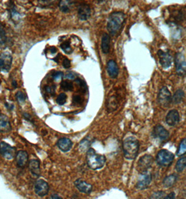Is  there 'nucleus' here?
I'll return each instance as SVG.
<instances>
[{
	"mask_svg": "<svg viewBox=\"0 0 186 199\" xmlns=\"http://www.w3.org/2000/svg\"><path fill=\"white\" fill-rule=\"evenodd\" d=\"M125 15L122 12L115 11L110 15L107 22V29L109 34L115 36L119 33L125 22Z\"/></svg>",
	"mask_w": 186,
	"mask_h": 199,
	"instance_id": "nucleus-1",
	"label": "nucleus"
},
{
	"mask_svg": "<svg viewBox=\"0 0 186 199\" xmlns=\"http://www.w3.org/2000/svg\"><path fill=\"white\" fill-rule=\"evenodd\" d=\"M124 157L129 160H133L137 157L139 150V142L134 136L125 138L122 143Z\"/></svg>",
	"mask_w": 186,
	"mask_h": 199,
	"instance_id": "nucleus-2",
	"label": "nucleus"
},
{
	"mask_svg": "<svg viewBox=\"0 0 186 199\" xmlns=\"http://www.w3.org/2000/svg\"><path fill=\"white\" fill-rule=\"evenodd\" d=\"M87 163L92 170H98L104 167L106 163V157L104 155L98 154L94 149L90 148L86 155Z\"/></svg>",
	"mask_w": 186,
	"mask_h": 199,
	"instance_id": "nucleus-3",
	"label": "nucleus"
},
{
	"mask_svg": "<svg viewBox=\"0 0 186 199\" xmlns=\"http://www.w3.org/2000/svg\"><path fill=\"white\" fill-rule=\"evenodd\" d=\"M174 159V155L167 150H161L156 157V162L158 165L163 167H167L172 164Z\"/></svg>",
	"mask_w": 186,
	"mask_h": 199,
	"instance_id": "nucleus-4",
	"label": "nucleus"
},
{
	"mask_svg": "<svg viewBox=\"0 0 186 199\" xmlns=\"http://www.w3.org/2000/svg\"><path fill=\"white\" fill-rule=\"evenodd\" d=\"M13 57L8 51H4L0 53V71L4 73H8L11 70Z\"/></svg>",
	"mask_w": 186,
	"mask_h": 199,
	"instance_id": "nucleus-5",
	"label": "nucleus"
},
{
	"mask_svg": "<svg viewBox=\"0 0 186 199\" xmlns=\"http://www.w3.org/2000/svg\"><path fill=\"white\" fill-rule=\"evenodd\" d=\"M0 154L4 159L8 160L13 159L16 156V150L13 146L5 142L0 143Z\"/></svg>",
	"mask_w": 186,
	"mask_h": 199,
	"instance_id": "nucleus-6",
	"label": "nucleus"
},
{
	"mask_svg": "<svg viewBox=\"0 0 186 199\" xmlns=\"http://www.w3.org/2000/svg\"><path fill=\"white\" fill-rule=\"evenodd\" d=\"M172 101V94L167 87H163L158 94V102L164 107H168Z\"/></svg>",
	"mask_w": 186,
	"mask_h": 199,
	"instance_id": "nucleus-7",
	"label": "nucleus"
},
{
	"mask_svg": "<svg viewBox=\"0 0 186 199\" xmlns=\"http://www.w3.org/2000/svg\"><path fill=\"white\" fill-rule=\"evenodd\" d=\"M153 163V158L152 156L145 155L139 159L138 162V170L141 174L148 173V170L151 167Z\"/></svg>",
	"mask_w": 186,
	"mask_h": 199,
	"instance_id": "nucleus-8",
	"label": "nucleus"
},
{
	"mask_svg": "<svg viewBox=\"0 0 186 199\" xmlns=\"http://www.w3.org/2000/svg\"><path fill=\"white\" fill-rule=\"evenodd\" d=\"M175 66L176 73L179 75H184L186 74V62L182 53L178 52L175 56Z\"/></svg>",
	"mask_w": 186,
	"mask_h": 199,
	"instance_id": "nucleus-9",
	"label": "nucleus"
},
{
	"mask_svg": "<svg viewBox=\"0 0 186 199\" xmlns=\"http://www.w3.org/2000/svg\"><path fill=\"white\" fill-rule=\"evenodd\" d=\"M152 181V177L151 175L148 173H142L139 176V180H138L137 185H136V187L138 189L144 190L145 189H147L149 185H150Z\"/></svg>",
	"mask_w": 186,
	"mask_h": 199,
	"instance_id": "nucleus-10",
	"label": "nucleus"
},
{
	"mask_svg": "<svg viewBox=\"0 0 186 199\" xmlns=\"http://www.w3.org/2000/svg\"><path fill=\"white\" fill-rule=\"evenodd\" d=\"M157 55L160 58V63L163 69H168L171 67L172 62V55L168 51H163L162 50H158Z\"/></svg>",
	"mask_w": 186,
	"mask_h": 199,
	"instance_id": "nucleus-11",
	"label": "nucleus"
},
{
	"mask_svg": "<svg viewBox=\"0 0 186 199\" xmlns=\"http://www.w3.org/2000/svg\"><path fill=\"white\" fill-rule=\"evenodd\" d=\"M35 193L39 196H44L48 194L49 191V185L44 180H37L34 185Z\"/></svg>",
	"mask_w": 186,
	"mask_h": 199,
	"instance_id": "nucleus-12",
	"label": "nucleus"
},
{
	"mask_svg": "<svg viewBox=\"0 0 186 199\" xmlns=\"http://www.w3.org/2000/svg\"><path fill=\"white\" fill-rule=\"evenodd\" d=\"M78 17L80 21H87L91 16V9L88 4H80L78 7Z\"/></svg>",
	"mask_w": 186,
	"mask_h": 199,
	"instance_id": "nucleus-13",
	"label": "nucleus"
},
{
	"mask_svg": "<svg viewBox=\"0 0 186 199\" xmlns=\"http://www.w3.org/2000/svg\"><path fill=\"white\" fill-rule=\"evenodd\" d=\"M153 135L154 138H158L160 140H166L169 138V133L168 131L165 129L162 125H156L153 131Z\"/></svg>",
	"mask_w": 186,
	"mask_h": 199,
	"instance_id": "nucleus-14",
	"label": "nucleus"
},
{
	"mask_svg": "<svg viewBox=\"0 0 186 199\" xmlns=\"http://www.w3.org/2000/svg\"><path fill=\"white\" fill-rule=\"evenodd\" d=\"M74 185L77 189L81 193L89 194L92 191V186L81 179H78L75 181Z\"/></svg>",
	"mask_w": 186,
	"mask_h": 199,
	"instance_id": "nucleus-15",
	"label": "nucleus"
},
{
	"mask_svg": "<svg viewBox=\"0 0 186 199\" xmlns=\"http://www.w3.org/2000/svg\"><path fill=\"white\" fill-rule=\"evenodd\" d=\"M180 121V115L179 113L176 110H172L167 113V116H166V122L167 124L169 126H173L176 125Z\"/></svg>",
	"mask_w": 186,
	"mask_h": 199,
	"instance_id": "nucleus-16",
	"label": "nucleus"
},
{
	"mask_svg": "<svg viewBox=\"0 0 186 199\" xmlns=\"http://www.w3.org/2000/svg\"><path fill=\"white\" fill-rule=\"evenodd\" d=\"M16 163L18 167L23 168L28 163V154L25 150H20L16 154Z\"/></svg>",
	"mask_w": 186,
	"mask_h": 199,
	"instance_id": "nucleus-17",
	"label": "nucleus"
},
{
	"mask_svg": "<svg viewBox=\"0 0 186 199\" xmlns=\"http://www.w3.org/2000/svg\"><path fill=\"white\" fill-rule=\"evenodd\" d=\"M57 145L60 150L62 152H67L72 149L73 146L72 141L68 138H61L57 140Z\"/></svg>",
	"mask_w": 186,
	"mask_h": 199,
	"instance_id": "nucleus-18",
	"label": "nucleus"
},
{
	"mask_svg": "<svg viewBox=\"0 0 186 199\" xmlns=\"http://www.w3.org/2000/svg\"><path fill=\"white\" fill-rule=\"evenodd\" d=\"M11 130V125L9 117L3 113H0V132L9 133Z\"/></svg>",
	"mask_w": 186,
	"mask_h": 199,
	"instance_id": "nucleus-19",
	"label": "nucleus"
},
{
	"mask_svg": "<svg viewBox=\"0 0 186 199\" xmlns=\"http://www.w3.org/2000/svg\"><path fill=\"white\" fill-rule=\"evenodd\" d=\"M107 72L111 78H115L118 75V67L114 59H110L107 63Z\"/></svg>",
	"mask_w": 186,
	"mask_h": 199,
	"instance_id": "nucleus-20",
	"label": "nucleus"
},
{
	"mask_svg": "<svg viewBox=\"0 0 186 199\" xmlns=\"http://www.w3.org/2000/svg\"><path fill=\"white\" fill-rule=\"evenodd\" d=\"M29 168L32 176L34 178H38L41 174L40 170V163L38 160L32 159L29 162Z\"/></svg>",
	"mask_w": 186,
	"mask_h": 199,
	"instance_id": "nucleus-21",
	"label": "nucleus"
},
{
	"mask_svg": "<svg viewBox=\"0 0 186 199\" xmlns=\"http://www.w3.org/2000/svg\"><path fill=\"white\" fill-rule=\"evenodd\" d=\"M11 4L9 5V6L8 7V11L9 13V16H10V18L12 20V21L14 22H18L21 20V16L20 14V13L17 11V10L16 9V7L15 5L11 2Z\"/></svg>",
	"mask_w": 186,
	"mask_h": 199,
	"instance_id": "nucleus-22",
	"label": "nucleus"
},
{
	"mask_svg": "<svg viewBox=\"0 0 186 199\" xmlns=\"http://www.w3.org/2000/svg\"><path fill=\"white\" fill-rule=\"evenodd\" d=\"M101 47L103 53H109L110 50V36L107 33H104L102 35Z\"/></svg>",
	"mask_w": 186,
	"mask_h": 199,
	"instance_id": "nucleus-23",
	"label": "nucleus"
},
{
	"mask_svg": "<svg viewBox=\"0 0 186 199\" xmlns=\"http://www.w3.org/2000/svg\"><path fill=\"white\" fill-rule=\"evenodd\" d=\"M74 3L75 2L73 1H60L59 2V9L63 13H69L72 11Z\"/></svg>",
	"mask_w": 186,
	"mask_h": 199,
	"instance_id": "nucleus-24",
	"label": "nucleus"
},
{
	"mask_svg": "<svg viewBox=\"0 0 186 199\" xmlns=\"http://www.w3.org/2000/svg\"><path fill=\"white\" fill-rule=\"evenodd\" d=\"M177 179V176L175 174H172L169 176H167L163 180V185L166 188L171 187L176 182Z\"/></svg>",
	"mask_w": 186,
	"mask_h": 199,
	"instance_id": "nucleus-25",
	"label": "nucleus"
},
{
	"mask_svg": "<svg viewBox=\"0 0 186 199\" xmlns=\"http://www.w3.org/2000/svg\"><path fill=\"white\" fill-rule=\"evenodd\" d=\"M184 92L182 90H178L176 92H175L174 95L172 98V101L175 104H178L182 101L183 98H184Z\"/></svg>",
	"mask_w": 186,
	"mask_h": 199,
	"instance_id": "nucleus-26",
	"label": "nucleus"
},
{
	"mask_svg": "<svg viewBox=\"0 0 186 199\" xmlns=\"http://www.w3.org/2000/svg\"><path fill=\"white\" fill-rule=\"evenodd\" d=\"M186 167V157H183L178 160L175 169L177 172H181Z\"/></svg>",
	"mask_w": 186,
	"mask_h": 199,
	"instance_id": "nucleus-27",
	"label": "nucleus"
},
{
	"mask_svg": "<svg viewBox=\"0 0 186 199\" xmlns=\"http://www.w3.org/2000/svg\"><path fill=\"white\" fill-rule=\"evenodd\" d=\"M186 153V138L183 139L180 141L179 147L178 148L176 155L178 157H180V156H183Z\"/></svg>",
	"mask_w": 186,
	"mask_h": 199,
	"instance_id": "nucleus-28",
	"label": "nucleus"
},
{
	"mask_svg": "<svg viewBox=\"0 0 186 199\" xmlns=\"http://www.w3.org/2000/svg\"><path fill=\"white\" fill-rule=\"evenodd\" d=\"M60 87L64 91L69 92V91H72L73 89H74V85H73V83L71 81H69V80H63L62 81L61 84H60Z\"/></svg>",
	"mask_w": 186,
	"mask_h": 199,
	"instance_id": "nucleus-29",
	"label": "nucleus"
},
{
	"mask_svg": "<svg viewBox=\"0 0 186 199\" xmlns=\"http://www.w3.org/2000/svg\"><path fill=\"white\" fill-rule=\"evenodd\" d=\"M7 40L6 33L5 31V28L0 22V45H4L6 44Z\"/></svg>",
	"mask_w": 186,
	"mask_h": 199,
	"instance_id": "nucleus-30",
	"label": "nucleus"
},
{
	"mask_svg": "<svg viewBox=\"0 0 186 199\" xmlns=\"http://www.w3.org/2000/svg\"><path fill=\"white\" fill-rule=\"evenodd\" d=\"M60 48L66 54H71L73 52V49L69 42L64 41L60 44Z\"/></svg>",
	"mask_w": 186,
	"mask_h": 199,
	"instance_id": "nucleus-31",
	"label": "nucleus"
},
{
	"mask_svg": "<svg viewBox=\"0 0 186 199\" xmlns=\"http://www.w3.org/2000/svg\"><path fill=\"white\" fill-rule=\"evenodd\" d=\"M16 97L17 102H18L20 104H25V102L26 101L27 96L24 92H22L21 91H19L16 93Z\"/></svg>",
	"mask_w": 186,
	"mask_h": 199,
	"instance_id": "nucleus-32",
	"label": "nucleus"
},
{
	"mask_svg": "<svg viewBox=\"0 0 186 199\" xmlns=\"http://www.w3.org/2000/svg\"><path fill=\"white\" fill-rule=\"evenodd\" d=\"M67 94L65 93H61L58 95V97H57L56 99V102L57 104H59L60 105H63L67 101Z\"/></svg>",
	"mask_w": 186,
	"mask_h": 199,
	"instance_id": "nucleus-33",
	"label": "nucleus"
},
{
	"mask_svg": "<svg viewBox=\"0 0 186 199\" xmlns=\"http://www.w3.org/2000/svg\"><path fill=\"white\" fill-rule=\"evenodd\" d=\"M164 196H165L164 191H155V192L152 193L150 197V199H163Z\"/></svg>",
	"mask_w": 186,
	"mask_h": 199,
	"instance_id": "nucleus-34",
	"label": "nucleus"
},
{
	"mask_svg": "<svg viewBox=\"0 0 186 199\" xmlns=\"http://www.w3.org/2000/svg\"><path fill=\"white\" fill-rule=\"evenodd\" d=\"M46 91L48 93V94L53 96L55 93V85H51V86H46L45 88Z\"/></svg>",
	"mask_w": 186,
	"mask_h": 199,
	"instance_id": "nucleus-35",
	"label": "nucleus"
},
{
	"mask_svg": "<svg viewBox=\"0 0 186 199\" xmlns=\"http://www.w3.org/2000/svg\"><path fill=\"white\" fill-rule=\"evenodd\" d=\"M64 76L63 73L62 71H55L53 74H52V78L55 80H58L61 79L62 77Z\"/></svg>",
	"mask_w": 186,
	"mask_h": 199,
	"instance_id": "nucleus-36",
	"label": "nucleus"
},
{
	"mask_svg": "<svg viewBox=\"0 0 186 199\" xmlns=\"http://www.w3.org/2000/svg\"><path fill=\"white\" fill-rule=\"evenodd\" d=\"M62 66L66 69H69L71 67V62H70V60L67 58L64 59L63 61H62Z\"/></svg>",
	"mask_w": 186,
	"mask_h": 199,
	"instance_id": "nucleus-37",
	"label": "nucleus"
},
{
	"mask_svg": "<svg viewBox=\"0 0 186 199\" xmlns=\"http://www.w3.org/2000/svg\"><path fill=\"white\" fill-rule=\"evenodd\" d=\"M82 98L79 95H74L73 97V102L74 104H81L82 103Z\"/></svg>",
	"mask_w": 186,
	"mask_h": 199,
	"instance_id": "nucleus-38",
	"label": "nucleus"
},
{
	"mask_svg": "<svg viewBox=\"0 0 186 199\" xmlns=\"http://www.w3.org/2000/svg\"><path fill=\"white\" fill-rule=\"evenodd\" d=\"M176 198V193L174 192H171L169 194L167 195L164 197L163 199H175Z\"/></svg>",
	"mask_w": 186,
	"mask_h": 199,
	"instance_id": "nucleus-39",
	"label": "nucleus"
},
{
	"mask_svg": "<svg viewBox=\"0 0 186 199\" xmlns=\"http://www.w3.org/2000/svg\"><path fill=\"white\" fill-rule=\"evenodd\" d=\"M66 78H69L70 80H74L75 78H76V75H75V74H74V73L69 72L67 74Z\"/></svg>",
	"mask_w": 186,
	"mask_h": 199,
	"instance_id": "nucleus-40",
	"label": "nucleus"
},
{
	"mask_svg": "<svg viewBox=\"0 0 186 199\" xmlns=\"http://www.w3.org/2000/svg\"><path fill=\"white\" fill-rule=\"evenodd\" d=\"M5 106H6V108H7V109H8L9 110H14V105L13 104H9V103H7L6 102L5 103Z\"/></svg>",
	"mask_w": 186,
	"mask_h": 199,
	"instance_id": "nucleus-41",
	"label": "nucleus"
},
{
	"mask_svg": "<svg viewBox=\"0 0 186 199\" xmlns=\"http://www.w3.org/2000/svg\"><path fill=\"white\" fill-rule=\"evenodd\" d=\"M23 117H25V119L27 121H30V122H31V121H32L31 115H30L29 114H28V113H23Z\"/></svg>",
	"mask_w": 186,
	"mask_h": 199,
	"instance_id": "nucleus-42",
	"label": "nucleus"
},
{
	"mask_svg": "<svg viewBox=\"0 0 186 199\" xmlns=\"http://www.w3.org/2000/svg\"><path fill=\"white\" fill-rule=\"evenodd\" d=\"M51 199H62V198L57 194H52L51 196Z\"/></svg>",
	"mask_w": 186,
	"mask_h": 199,
	"instance_id": "nucleus-43",
	"label": "nucleus"
},
{
	"mask_svg": "<svg viewBox=\"0 0 186 199\" xmlns=\"http://www.w3.org/2000/svg\"><path fill=\"white\" fill-rule=\"evenodd\" d=\"M50 51H51V52L52 54L55 53V52H56V51H57L56 48H54V47L51 48H50Z\"/></svg>",
	"mask_w": 186,
	"mask_h": 199,
	"instance_id": "nucleus-44",
	"label": "nucleus"
},
{
	"mask_svg": "<svg viewBox=\"0 0 186 199\" xmlns=\"http://www.w3.org/2000/svg\"><path fill=\"white\" fill-rule=\"evenodd\" d=\"M12 85H13V87L14 88H16L17 86V82L16 81V80H13V81H12Z\"/></svg>",
	"mask_w": 186,
	"mask_h": 199,
	"instance_id": "nucleus-45",
	"label": "nucleus"
},
{
	"mask_svg": "<svg viewBox=\"0 0 186 199\" xmlns=\"http://www.w3.org/2000/svg\"><path fill=\"white\" fill-rule=\"evenodd\" d=\"M180 199H184V198H180Z\"/></svg>",
	"mask_w": 186,
	"mask_h": 199,
	"instance_id": "nucleus-46",
	"label": "nucleus"
}]
</instances>
